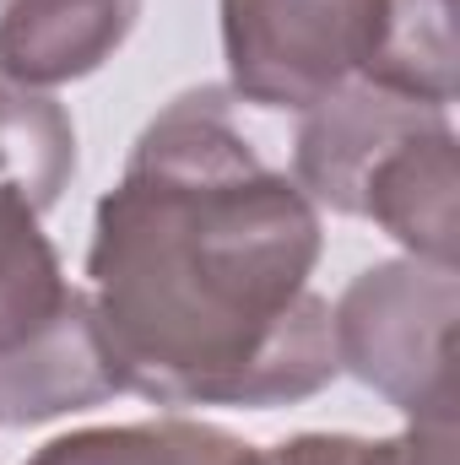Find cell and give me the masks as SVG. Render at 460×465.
Returning a JSON list of instances; mask_svg holds the SVG:
<instances>
[{
	"label": "cell",
	"mask_w": 460,
	"mask_h": 465,
	"mask_svg": "<svg viewBox=\"0 0 460 465\" xmlns=\"http://www.w3.org/2000/svg\"><path fill=\"white\" fill-rule=\"evenodd\" d=\"M0 5H5V0H0Z\"/></svg>",
	"instance_id": "12"
},
{
	"label": "cell",
	"mask_w": 460,
	"mask_h": 465,
	"mask_svg": "<svg viewBox=\"0 0 460 465\" xmlns=\"http://www.w3.org/2000/svg\"><path fill=\"white\" fill-rule=\"evenodd\" d=\"M135 11L141 0H5L0 76L33 93L55 82H76L125 44Z\"/></svg>",
	"instance_id": "7"
},
{
	"label": "cell",
	"mask_w": 460,
	"mask_h": 465,
	"mask_svg": "<svg viewBox=\"0 0 460 465\" xmlns=\"http://www.w3.org/2000/svg\"><path fill=\"white\" fill-rule=\"evenodd\" d=\"M315 201L265 168L223 93L146 124L98 201L93 325L119 390L157 406H287L331 384V303L309 292Z\"/></svg>",
	"instance_id": "1"
},
{
	"label": "cell",
	"mask_w": 460,
	"mask_h": 465,
	"mask_svg": "<svg viewBox=\"0 0 460 465\" xmlns=\"http://www.w3.org/2000/svg\"><path fill=\"white\" fill-rule=\"evenodd\" d=\"M71 298L76 287L65 282L55 243L38 232V206L0 179V351L55 325Z\"/></svg>",
	"instance_id": "8"
},
{
	"label": "cell",
	"mask_w": 460,
	"mask_h": 465,
	"mask_svg": "<svg viewBox=\"0 0 460 465\" xmlns=\"http://www.w3.org/2000/svg\"><path fill=\"white\" fill-rule=\"evenodd\" d=\"M395 0H223L228 82L260 109H315L363 82Z\"/></svg>",
	"instance_id": "3"
},
{
	"label": "cell",
	"mask_w": 460,
	"mask_h": 465,
	"mask_svg": "<svg viewBox=\"0 0 460 465\" xmlns=\"http://www.w3.org/2000/svg\"><path fill=\"white\" fill-rule=\"evenodd\" d=\"M304 130H298V190L331 212H352L357 217V201H363V179L374 173V163L406 141L412 130L423 124H439L445 109H428V104H412L401 93H385L374 82H346L331 98H320L315 109H304Z\"/></svg>",
	"instance_id": "4"
},
{
	"label": "cell",
	"mask_w": 460,
	"mask_h": 465,
	"mask_svg": "<svg viewBox=\"0 0 460 465\" xmlns=\"http://www.w3.org/2000/svg\"><path fill=\"white\" fill-rule=\"evenodd\" d=\"M357 217H374L417 260L455 265V130L439 119V124H423L406 141H395L363 179Z\"/></svg>",
	"instance_id": "5"
},
{
	"label": "cell",
	"mask_w": 460,
	"mask_h": 465,
	"mask_svg": "<svg viewBox=\"0 0 460 465\" xmlns=\"http://www.w3.org/2000/svg\"><path fill=\"white\" fill-rule=\"evenodd\" d=\"M238 439L195 422H141V428H87L44 444L27 465H228Z\"/></svg>",
	"instance_id": "10"
},
{
	"label": "cell",
	"mask_w": 460,
	"mask_h": 465,
	"mask_svg": "<svg viewBox=\"0 0 460 465\" xmlns=\"http://www.w3.org/2000/svg\"><path fill=\"white\" fill-rule=\"evenodd\" d=\"M271 465H455V422H412L401 439H342V433H304Z\"/></svg>",
	"instance_id": "11"
},
{
	"label": "cell",
	"mask_w": 460,
	"mask_h": 465,
	"mask_svg": "<svg viewBox=\"0 0 460 465\" xmlns=\"http://www.w3.org/2000/svg\"><path fill=\"white\" fill-rule=\"evenodd\" d=\"M71 168H76V130L65 109L0 76V179L16 184L44 212L65 190Z\"/></svg>",
	"instance_id": "9"
},
{
	"label": "cell",
	"mask_w": 460,
	"mask_h": 465,
	"mask_svg": "<svg viewBox=\"0 0 460 465\" xmlns=\"http://www.w3.org/2000/svg\"><path fill=\"white\" fill-rule=\"evenodd\" d=\"M115 390V368L98 341L87 292H76L71 309L55 325H44L33 341L0 351V422L5 428H27V422H49V417L98 406Z\"/></svg>",
	"instance_id": "6"
},
{
	"label": "cell",
	"mask_w": 460,
	"mask_h": 465,
	"mask_svg": "<svg viewBox=\"0 0 460 465\" xmlns=\"http://www.w3.org/2000/svg\"><path fill=\"white\" fill-rule=\"evenodd\" d=\"M455 265L390 260L331 309L336 368H352L412 422H455Z\"/></svg>",
	"instance_id": "2"
}]
</instances>
